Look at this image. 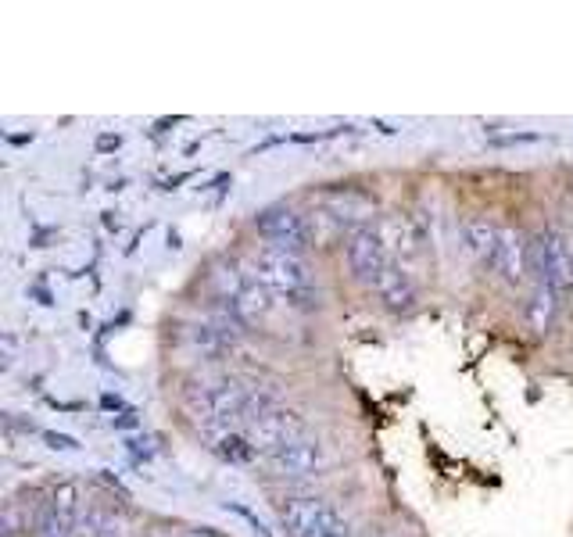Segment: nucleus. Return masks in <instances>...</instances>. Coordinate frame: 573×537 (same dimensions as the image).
<instances>
[{
	"mask_svg": "<svg viewBox=\"0 0 573 537\" xmlns=\"http://www.w3.org/2000/svg\"><path fill=\"white\" fill-rule=\"evenodd\" d=\"M43 502L51 505V509L65 512V516H79V487L72 484V480H61V484H54L51 491H47Z\"/></svg>",
	"mask_w": 573,
	"mask_h": 537,
	"instance_id": "aec40b11",
	"label": "nucleus"
},
{
	"mask_svg": "<svg viewBox=\"0 0 573 537\" xmlns=\"http://www.w3.org/2000/svg\"><path fill=\"white\" fill-rule=\"evenodd\" d=\"M273 298H276L273 290H269L266 283L251 273V280L244 283V290H240L237 301H233V312H237L244 326H255V323H262L269 312H273V305H276Z\"/></svg>",
	"mask_w": 573,
	"mask_h": 537,
	"instance_id": "4468645a",
	"label": "nucleus"
},
{
	"mask_svg": "<svg viewBox=\"0 0 573 537\" xmlns=\"http://www.w3.org/2000/svg\"><path fill=\"white\" fill-rule=\"evenodd\" d=\"M201 437L223 462H233V466H244V462L258 459L255 448L248 444L244 434H233L230 427H201Z\"/></svg>",
	"mask_w": 573,
	"mask_h": 537,
	"instance_id": "2eb2a0df",
	"label": "nucleus"
},
{
	"mask_svg": "<svg viewBox=\"0 0 573 537\" xmlns=\"http://www.w3.org/2000/svg\"><path fill=\"white\" fill-rule=\"evenodd\" d=\"M226 509H230V512H237L240 520H248L251 527H255V534H258V537H273V534H269V530H266V523L258 520V516L248 509V505H240V502H226Z\"/></svg>",
	"mask_w": 573,
	"mask_h": 537,
	"instance_id": "393cba45",
	"label": "nucleus"
},
{
	"mask_svg": "<svg viewBox=\"0 0 573 537\" xmlns=\"http://www.w3.org/2000/svg\"><path fill=\"white\" fill-rule=\"evenodd\" d=\"M326 212L334 215L344 230L351 226V233H355L366 230V219L373 215V201L366 194H359V190H334L326 197Z\"/></svg>",
	"mask_w": 573,
	"mask_h": 537,
	"instance_id": "ddd939ff",
	"label": "nucleus"
},
{
	"mask_svg": "<svg viewBox=\"0 0 573 537\" xmlns=\"http://www.w3.org/2000/svg\"><path fill=\"white\" fill-rule=\"evenodd\" d=\"M495 273H502L505 283H523L531 273V240L523 237L520 230L505 226L502 230V248H498V265Z\"/></svg>",
	"mask_w": 573,
	"mask_h": 537,
	"instance_id": "1a4fd4ad",
	"label": "nucleus"
},
{
	"mask_svg": "<svg viewBox=\"0 0 573 537\" xmlns=\"http://www.w3.org/2000/svg\"><path fill=\"white\" fill-rule=\"evenodd\" d=\"M240 434L248 437V444L255 448L258 459H269L273 452H280V448H287V444L301 441V437L308 434V419H305V412L283 409L280 405V409L266 412L262 419L248 423Z\"/></svg>",
	"mask_w": 573,
	"mask_h": 537,
	"instance_id": "20e7f679",
	"label": "nucleus"
},
{
	"mask_svg": "<svg viewBox=\"0 0 573 537\" xmlns=\"http://www.w3.org/2000/svg\"><path fill=\"white\" fill-rule=\"evenodd\" d=\"M187 341H190V348L201 351V355H223L226 348H233L223 333H219V326H215L212 319H201V323L187 326Z\"/></svg>",
	"mask_w": 573,
	"mask_h": 537,
	"instance_id": "a211bd4d",
	"label": "nucleus"
},
{
	"mask_svg": "<svg viewBox=\"0 0 573 537\" xmlns=\"http://www.w3.org/2000/svg\"><path fill=\"white\" fill-rule=\"evenodd\" d=\"M36 516H29V509H22V502L4 505V537H18L22 530H33Z\"/></svg>",
	"mask_w": 573,
	"mask_h": 537,
	"instance_id": "412c9836",
	"label": "nucleus"
},
{
	"mask_svg": "<svg viewBox=\"0 0 573 537\" xmlns=\"http://www.w3.org/2000/svg\"><path fill=\"white\" fill-rule=\"evenodd\" d=\"M276 516L287 537H351V527L326 498L287 495L276 502Z\"/></svg>",
	"mask_w": 573,
	"mask_h": 537,
	"instance_id": "f03ea898",
	"label": "nucleus"
},
{
	"mask_svg": "<svg viewBox=\"0 0 573 537\" xmlns=\"http://www.w3.org/2000/svg\"><path fill=\"white\" fill-rule=\"evenodd\" d=\"M40 437H43V444H47V448H54V452H79V441H76V437H69V434L40 430Z\"/></svg>",
	"mask_w": 573,
	"mask_h": 537,
	"instance_id": "b1692460",
	"label": "nucleus"
},
{
	"mask_svg": "<svg viewBox=\"0 0 573 537\" xmlns=\"http://www.w3.org/2000/svg\"><path fill=\"white\" fill-rule=\"evenodd\" d=\"M255 230H258V237L266 240L269 248L294 251V255H301L305 248H312V244H308L305 215H298L287 205H269V208H262V212H255Z\"/></svg>",
	"mask_w": 573,
	"mask_h": 537,
	"instance_id": "423d86ee",
	"label": "nucleus"
},
{
	"mask_svg": "<svg viewBox=\"0 0 573 537\" xmlns=\"http://www.w3.org/2000/svg\"><path fill=\"white\" fill-rule=\"evenodd\" d=\"M76 523H79V516H65V512L40 502L36 505L33 537H76Z\"/></svg>",
	"mask_w": 573,
	"mask_h": 537,
	"instance_id": "f3484780",
	"label": "nucleus"
},
{
	"mask_svg": "<svg viewBox=\"0 0 573 537\" xmlns=\"http://www.w3.org/2000/svg\"><path fill=\"white\" fill-rule=\"evenodd\" d=\"M251 391H255L251 380L226 376V380H219V384H212L201 394H194V398H190V409L197 412L201 427H230L233 419H237V423L244 419Z\"/></svg>",
	"mask_w": 573,
	"mask_h": 537,
	"instance_id": "7ed1b4c3",
	"label": "nucleus"
},
{
	"mask_svg": "<svg viewBox=\"0 0 573 537\" xmlns=\"http://www.w3.org/2000/svg\"><path fill=\"white\" fill-rule=\"evenodd\" d=\"M76 537H108V516L101 509H86L76 523Z\"/></svg>",
	"mask_w": 573,
	"mask_h": 537,
	"instance_id": "4be33fe9",
	"label": "nucleus"
},
{
	"mask_svg": "<svg viewBox=\"0 0 573 537\" xmlns=\"http://www.w3.org/2000/svg\"><path fill=\"white\" fill-rule=\"evenodd\" d=\"M15 362H18V333L4 330L0 333V369L8 373V369H15Z\"/></svg>",
	"mask_w": 573,
	"mask_h": 537,
	"instance_id": "5701e85b",
	"label": "nucleus"
},
{
	"mask_svg": "<svg viewBox=\"0 0 573 537\" xmlns=\"http://www.w3.org/2000/svg\"><path fill=\"white\" fill-rule=\"evenodd\" d=\"M344 255H348V265H351V273H355V280L369 283V287H373V283H377L380 276H384L387 265H391V251H387V244H384V237H380V230H373V226L348 233Z\"/></svg>",
	"mask_w": 573,
	"mask_h": 537,
	"instance_id": "0eeeda50",
	"label": "nucleus"
},
{
	"mask_svg": "<svg viewBox=\"0 0 573 537\" xmlns=\"http://www.w3.org/2000/svg\"><path fill=\"white\" fill-rule=\"evenodd\" d=\"M101 222H104V230H108V233H119L122 230L119 212H101Z\"/></svg>",
	"mask_w": 573,
	"mask_h": 537,
	"instance_id": "bb28decb",
	"label": "nucleus"
},
{
	"mask_svg": "<svg viewBox=\"0 0 573 537\" xmlns=\"http://www.w3.org/2000/svg\"><path fill=\"white\" fill-rule=\"evenodd\" d=\"M462 237H466V248L477 258L480 265L495 269L498 265V248H502V226H495L484 215H473V219L462 222Z\"/></svg>",
	"mask_w": 573,
	"mask_h": 537,
	"instance_id": "9d476101",
	"label": "nucleus"
},
{
	"mask_svg": "<svg viewBox=\"0 0 573 537\" xmlns=\"http://www.w3.org/2000/svg\"><path fill=\"white\" fill-rule=\"evenodd\" d=\"M29 294H36V298H40V305H54L51 290H47V287H29Z\"/></svg>",
	"mask_w": 573,
	"mask_h": 537,
	"instance_id": "c85d7f7f",
	"label": "nucleus"
},
{
	"mask_svg": "<svg viewBox=\"0 0 573 537\" xmlns=\"http://www.w3.org/2000/svg\"><path fill=\"white\" fill-rule=\"evenodd\" d=\"M531 273L538 276V283H548L559 294L573 290V255L566 244V233L545 230L531 240Z\"/></svg>",
	"mask_w": 573,
	"mask_h": 537,
	"instance_id": "39448f33",
	"label": "nucleus"
},
{
	"mask_svg": "<svg viewBox=\"0 0 573 537\" xmlns=\"http://www.w3.org/2000/svg\"><path fill=\"white\" fill-rule=\"evenodd\" d=\"M101 405H104V409H122V398H119V394H104Z\"/></svg>",
	"mask_w": 573,
	"mask_h": 537,
	"instance_id": "c756f323",
	"label": "nucleus"
},
{
	"mask_svg": "<svg viewBox=\"0 0 573 537\" xmlns=\"http://www.w3.org/2000/svg\"><path fill=\"white\" fill-rule=\"evenodd\" d=\"M119 147H122L119 133H101V137H97V144H94V151L97 154H108V151H119Z\"/></svg>",
	"mask_w": 573,
	"mask_h": 537,
	"instance_id": "a878e982",
	"label": "nucleus"
},
{
	"mask_svg": "<svg viewBox=\"0 0 573 537\" xmlns=\"http://www.w3.org/2000/svg\"><path fill=\"white\" fill-rule=\"evenodd\" d=\"M305 226H308V244H312V248H330V244L341 240V233H344V226L326 212V208L305 215Z\"/></svg>",
	"mask_w": 573,
	"mask_h": 537,
	"instance_id": "6ab92c4d",
	"label": "nucleus"
},
{
	"mask_svg": "<svg viewBox=\"0 0 573 537\" xmlns=\"http://www.w3.org/2000/svg\"><path fill=\"white\" fill-rule=\"evenodd\" d=\"M183 240H180V230H169V251H180Z\"/></svg>",
	"mask_w": 573,
	"mask_h": 537,
	"instance_id": "7c9ffc66",
	"label": "nucleus"
},
{
	"mask_svg": "<svg viewBox=\"0 0 573 537\" xmlns=\"http://www.w3.org/2000/svg\"><path fill=\"white\" fill-rule=\"evenodd\" d=\"M251 273L266 283L273 294L291 301V305L316 308V283H312L305 258L294 255V251H280L262 244V248L255 251V269H251Z\"/></svg>",
	"mask_w": 573,
	"mask_h": 537,
	"instance_id": "f257e3e1",
	"label": "nucleus"
},
{
	"mask_svg": "<svg viewBox=\"0 0 573 537\" xmlns=\"http://www.w3.org/2000/svg\"><path fill=\"white\" fill-rule=\"evenodd\" d=\"M176 537H219V534H215L212 527H187V530H180Z\"/></svg>",
	"mask_w": 573,
	"mask_h": 537,
	"instance_id": "cd10ccee",
	"label": "nucleus"
},
{
	"mask_svg": "<svg viewBox=\"0 0 573 537\" xmlns=\"http://www.w3.org/2000/svg\"><path fill=\"white\" fill-rule=\"evenodd\" d=\"M262 466L269 469V477H283V480L319 477L323 466H326V452H323V444L319 441L301 437V441L287 444V448L273 452L269 459H262Z\"/></svg>",
	"mask_w": 573,
	"mask_h": 537,
	"instance_id": "6e6552de",
	"label": "nucleus"
},
{
	"mask_svg": "<svg viewBox=\"0 0 573 537\" xmlns=\"http://www.w3.org/2000/svg\"><path fill=\"white\" fill-rule=\"evenodd\" d=\"M373 290H377V298L384 301L391 312H412L416 308V287H412L409 273H405L402 265H387L384 276H380L377 283H373Z\"/></svg>",
	"mask_w": 573,
	"mask_h": 537,
	"instance_id": "9b49d317",
	"label": "nucleus"
},
{
	"mask_svg": "<svg viewBox=\"0 0 573 537\" xmlns=\"http://www.w3.org/2000/svg\"><path fill=\"white\" fill-rule=\"evenodd\" d=\"M559 312V290H552L548 283H534L531 301H527V326H531L534 337H545L556 323Z\"/></svg>",
	"mask_w": 573,
	"mask_h": 537,
	"instance_id": "dca6fc26",
	"label": "nucleus"
},
{
	"mask_svg": "<svg viewBox=\"0 0 573 537\" xmlns=\"http://www.w3.org/2000/svg\"><path fill=\"white\" fill-rule=\"evenodd\" d=\"M377 230L384 237L387 251H398L402 258H412L423 244V230L420 222H416V215H387Z\"/></svg>",
	"mask_w": 573,
	"mask_h": 537,
	"instance_id": "f8f14e48",
	"label": "nucleus"
}]
</instances>
